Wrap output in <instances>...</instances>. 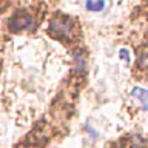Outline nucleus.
Instances as JSON below:
<instances>
[{"label": "nucleus", "mask_w": 148, "mask_h": 148, "mask_svg": "<svg viewBox=\"0 0 148 148\" xmlns=\"http://www.w3.org/2000/svg\"><path fill=\"white\" fill-rule=\"evenodd\" d=\"M73 22L66 17H59L54 18L49 23V34H53L56 39H69L73 34Z\"/></svg>", "instance_id": "1"}, {"label": "nucleus", "mask_w": 148, "mask_h": 148, "mask_svg": "<svg viewBox=\"0 0 148 148\" xmlns=\"http://www.w3.org/2000/svg\"><path fill=\"white\" fill-rule=\"evenodd\" d=\"M32 25V18L28 16L26 12H17L14 14L11 17V20H9V29L12 32H18V31H23V29H29Z\"/></svg>", "instance_id": "2"}, {"label": "nucleus", "mask_w": 148, "mask_h": 148, "mask_svg": "<svg viewBox=\"0 0 148 148\" xmlns=\"http://www.w3.org/2000/svg\"><path fill=\"white\" fill-rule=\"evenodd\" d=\"M131 94H133V97H136V99L142 103L143 110L148 111V90H143V88L136 86V88L131 91Z\"/></svg>", "instance_id": "3"}, {"label": "nucleus", "mask_w": 148, "mask_h": 148, "mask_svg": "<svg viewBox=\"0 0 148 148\" xmlns=\"http://www.w3.org/2000/svg\"><path fill=\"white\" fill-rule=\"evenodd\" d=\"M105 8V0H86L88 11H102Z\"/></svg>", "instance_id": "4"}, {"label": "nucleus", "mask_w": 148, "mask_h": 148, "mask_svg": "<svg viewBox=\"0 0 148 148\" xmlns=\"http://www.w3.org/2000/svg\"><path fill=\"white\" fill-rule=\"evenodd\" d=\"M76 60H77V62H76V65H77V68L79 69H83V68H85V59H83L82 57V56H76Z\"/></svg>", "instance_id": "5"}, {"label": "nucleus", "mask_w": 148, "mask_h": 148, "mask_svg": "<svg viewBox=\"0 0 148 148\" xmlns=\"http://www.w3.org/2000/svg\"><path fill=\"white\" fill-rule=\"evenodd\" d=\"M120 57L125 59V62H130V56L127 53V49H120Z\"/></svg>", "instance_id": "6"}, {"label": "nucleus", "mask_w": 148, "mask_h": 148, "mask_svg": "<svg viewBox=\"0 0 148 148\" xmlns=\"http://www.w3.org/2000/svg\"><path fill=\"white\" fill-rule=\"evenodd\" d=\"M147 2H148V0H147Z\"/></svg>", "instance_id": "7"}]
</instances>
